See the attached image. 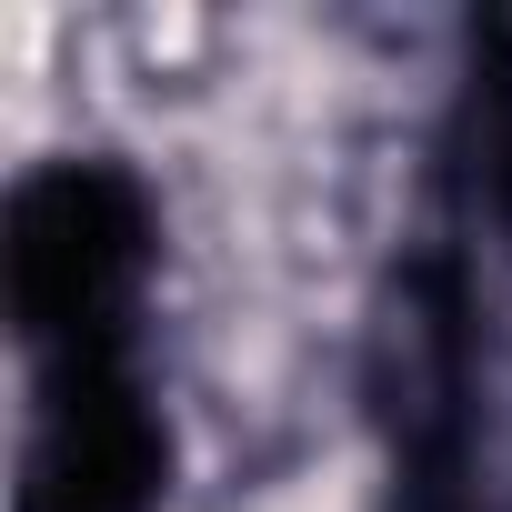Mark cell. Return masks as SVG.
Listing matches in <instances>:
<instances>
[{"label": "cell", "mask_w": 512, "mask_h": 512, "mask_svg": "<svg viewBox=\"0 0 512 512\" xmlns=\"http://www.w3.org/2000/svg\"><path fill=\"white\" fill-rule=\"evenodd\" d=\"M11 322L31 342V362L61 352H111L131 342V302L151 272V201L131 171L111 161H51L11 191Z\"/></svg>", "instance_id": "cell-1"}, {"label": "cell", "mask_w": 512, "mask_h": 512, "mask_svg": "<svg viewBox=\"0 0 512 512\" xmlns=\"http://www.w3.org/2000/svg\"><path fill=\"white\" fill-rule=\"evenodd\" d=\"M171 472V432L131 342L41 362V412L21 452V512H151Z\"/></svg>", "instance_id": "cell-2"}]
</instances>
